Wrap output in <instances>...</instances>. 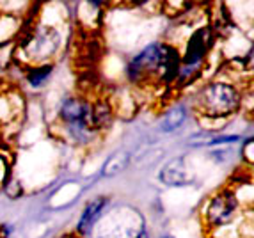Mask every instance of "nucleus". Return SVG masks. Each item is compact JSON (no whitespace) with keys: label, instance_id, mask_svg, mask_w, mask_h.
Masks as SVG:
<instances>
[{"label":"nucleus","instance_id":"f257e3e1","mask_svg":"<svg viewBox=\"0 0 254 238\" xmlns=\"http://www.w3.org/2000/svg\"><path fill=\"white\" fill-rule=\"evenodd\" d=\"M182 68L180 50L171 43H151L133 56L127 66L131 84L144 85L151 80L171 85L178 80Z\"/></svg>","mask_w":254,"mask_h":238},{"label":"nucleus","instance_id":"f03ea898","mask_svg":"<svg viewBox=\"0 0 254 238\" xmlns=\"http://www.w3.org/2000/svg\"><path fill=\"white\" fill-rule=\"evenodd\" d=\"M242 91L235 82L210 80L204 84L195 96V107L201 118L208 121H224L237 114L242 107Z\"/></svg>","mask_w":254,"mask_h":238},{"label":"nucleus","instance_id":"7ed1b4c3","mask_svg":"<svg viewBox=\"0 0 254 238\" xmlns=\"http://www.w3.org/2000/svg\"><path fill=\"white\" fill-rule=\"evenodd\" d=\"M59 123L64 135L76 146H87L98 135L93 123V102L82 96H68L59 107Z\"/></svg>","mask_w":254,"mask_h":238},{"label":"nucleus","instance_id":"20e7f679","mask_svg":"<svg viewBox=\"0 0 254 238\" xmlns=\"http://www.w3.org/2000/svg\"><path fill=\"white\" fill-rule=\"evenodd\" d=\"M215 43V30L212 25H201L194 29L185 43V48L180 54L182 56V68H180L178 84L189 82L201 71L204 60L210 56V50Z\"/></svg>","mask_w":254,"mask_h":238},{"label":"nucleus","instance_id":"39448f33","mask_svg":"<svg viewBox=\"0 0 254 238\" xmlns=\"http://www.w3.org/2000/svg\"><path fill=\"white\" fill-rule=\"evenodd\" d=\"M240 212V199L233 188H222L206 201L203 208L208 230H224L235 222Z\"/></svg>","mask_w":254,"mask_h":238},{"label":"nucleus","instance_id":"423d86ee","mask_svg":"<svg viewBox=\"0 0 254 238\" xmlns=\"http://www.w3.org/2000/svg\"><path fill=\"white\" fill-rule=\"evenodd\" d=\"M61 43L63 38L59 30L48 25H39L30 30V34L21 45V50L29 57L30 64H43L48 62L59 52Z\"/></svg>","mask_w":254,"mask_h":238},{"label":"nucleus","instance_id":"0eeeda50","mask_svg":"<svg viewBox=\"0 0 254 238\" xmlns=\"http://www.w3.org/2000/svg\"><path fill=\"white\" fill-rule=\"evenodd\" d=\"M107 204H109V197L107 196H96L85 204L80 213V219L76 222V235L84 237V235L91 233L98 219L102 217L103 210L107 208Z\"/></svg>","mask_w":254,"mask_h":238},{"label":"nucleus","instance_id":"6e6552de","mask_svg":"<svg viewBox=\"0 0 254 238\" xmlns=\"http://www.w3.org/2000/svg\"><path fill=\"white\" fill-rule=\"evenodd\" d=\"M158 178L167 187H183V185H189L192 181V176L189 175V169H187L183 158H174V160L167 162L162 167Z\"/></svg>","mask_w":254,"mask_h":238},{"label":"nucleus","instance_id":"1a4fd4ad","mask_svg":"<svg viewBox=\"0 0 254 238\" xmlns=\"http://www.w3.org/2000/svg\"><path fill=\"white\" fill-rule=\"evenodd\" d=\"M54 75V64L43 62V64H30L25 69V82L32 89H43L45 85L50 82Z\"/></svg>","mask_w":254,"mask_h":238},{"label":"nucleus","instance_id":"9d476101","mask_svg":"<svg viewBox=\"0 0 254 238\" xmlns=\"http://www.w3.org/2000/svg\"><path fill=\"white\" fill-rule=\"evenodd\" d=\"M187 118H189V111H187L185 105L171 107L160 121V132L171 133V132H174V130H178V128L187 121Z\"/></svg>","mask_w":254,"mask_h":238},{"label":"nucleus","instance_id":"9b49d317","mask_svg":"<svg viewBox=\"0 0 254 238\" xmlns=\"http://www.w3.org/2000/svg\"><path fill=\"white\" fill-rule=\"evenodd\" d=\"M130 160H131V157L128 151H118V153H114L112 157H109V160L103 164L102 175L107 176V178H112V176L123 173V171H127L128 166H130Z\"/></svg>","mask_w":254,"mask_h":238},{"label":"nucleus","instance_id":"f8f14e48","mask_svg":"<svg viewBox=\"0 0 254 238\" xmlns=\"http://www.w3.org/2000/svg\"><path fill=\"white\" fill-rule=\"evenodd\" d=\"M240 140V135H219V137H212L208 140L206 146H224V144H235Z\"/></svg>","mask_w":254,"mask_h":238},{"label":"nucleus","instance_id":"ddd939ff","mask_svg":"<svg viewBox=\"0 0 254 238\" xmlns=\"http://www.w3.org/2000/svg\"><path fill=\"white\" fill-rule=\"evenodd\" d=\"M137 238H151L149 237V233H146V231H142V233H139V237Z\"/></svg>","mask_w":254,"mask_h":238},{"label":"nucleus","instance_id":"4468645a","mask_svg":"<svg viewBox=\"0 0 254 238\" xmlns=\"http://www.w3.org/2000/svg\"><path fill=\"white\" fill-rule=\"evenodd\" d=\"M160 238H174V237H171V235H162Z\"/></svg>","mask_w":254,"mask_h":238}]
</instances>
